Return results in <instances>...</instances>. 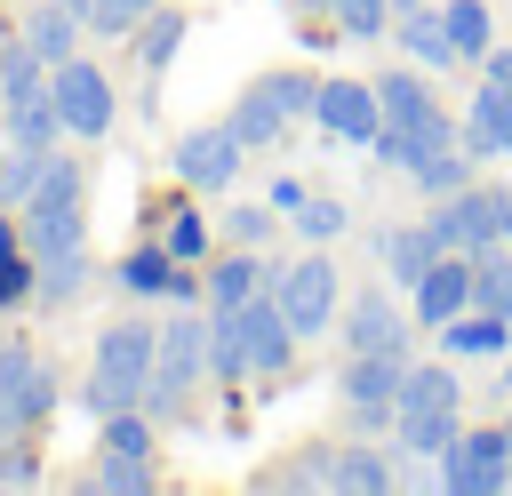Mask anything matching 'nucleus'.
<instances>
[{"label":"nucleus","mask_w":512,"mask_h":496,"mask_svg":"<svg viewBox=\"0 0 512 496\" xmlns=\"http://www.w3.org/2000/svg\"><path fill=\"white\" fill-rule=\"evenodd\" d=\"M296 328H288V312L272 304V288L264 296H248L240 312H208V376L216 384H248V376H288L296 368Z\"/></svg>","instance_id":"f257e3e1"},{"label":"nucleus","mask_w":512,"mask_h":496,"mask_svg":"<svg viewBox=\"0 0 512 496\" xmlns=\"http://www.w3.org/2000/svg\"><path fill=\"white\" fill-rule=\"evenodd\" d=\"M152 352H160V328H152V320H112V328L96 336V360H88V376H80V408H88V416L144 408Z\"/></svg>","instance_id":"f03ea898"},{"label":"nucleus","mask_w":512,"mask_h":496,"mask_svg":"<svg viewBox=\"0 0 512 496\" xmlns=\"http://www.w3.org/2000/svg\"><path fill=\"white\" fill-rule=\"evenodd\" d=\"M456 376H448V352L440 360H408V376H400V400H392V448L400 456H440L456 432H464V416H456Z\"/></svg>","instance_id":"7ed1b4c3"},{"label":"nucleus","mask_w":512,"mask_h":496,"mask_svg":"<svg viewBox=\"0 0 512 496\" xmlns=\"http://www.w3.org/2000/svg\"><path fill=\"white\" fill-rule=\"evenodd\" d=\"M80 192H88L80 160H56V152H48L32 200L16 208V232H24L32 264H40V256H64V248H88V200H80Z\"/></svg>","instance_id":"20e7f679"},{"label":"nucleus","mask_w":512,"mask_h":496,"mask_svg":"<svg viewBox=\"0 0 512 496\" xmlns=\"http://www.w3.org/2000/svg\"><path fill=\"white\" fill-rule=\"evenodd\" d=\"M200 376H208V320H200V312L160 320V352H152V384H144V416H152V424L184 416V400H192Z\"/></svg>","instance_id":"39448f33"},{"label":"nucleus","mask_w":512,"mask_h":496,"mask_svg":"<svg viewBox=\"0 0 512 496\" xmlns=\"http://www.w3.org/2000/svg\"><path fill=\"white\" fill-rule=\"evenodd\" d=\"M272 304L288 312L296 336H328L336 312H344V272H336V256H328V248H304L296 264H280V272H272Z\"/></svg>","instance_id":"423d86ee"},{"label":"nucleus","mask_w":512,"mask_h":496,"mask_svg":"<svg viewBox=\"0 0 512 496\" xmlns=\"http://www.w3.org/2000/svg\"><path fill=\"white\" fill-rule=\"evenodd\" d=\"M432 488H440V496H504V488H512L504 424H464V432L432 456Z\"/></svg>","instance_id":"0eeeda50"},{"label":"nucleus","mask_w":512,"mask_h":496,"mask_svg":"<svg viewBox=\"0 0 512 496\" xmlns=\"http://www.w3.org/2000/svg\"><path fill=\"white\" fill-rule=\"evenodd\" d=\"M424 224H432V240H440V248H456V256L496 248V240H512V184H464V192L432 200V208H424Z\"/></svg>","instance_id":"6e6552de"},{"label":"nucleus","mask_w":512,"mask_h":496,"mask_svg":"<svg viewBox=\"0 0 512 496\" xmlns=\"http://www.w3.org/2000/svg\"><path fill=\"white\" fill-rule=\"evenodd\" d=\"M48 96H56L64 136H80V144H104V136H112L120 96H112V72H104L96 56H64V64H48Z\"/></svg>","instance_id":"1a4fd4ad"},{"label":"nucleus","mask_w":512,"mask_h":496,"mask_svg":"<svg viewBox=\"0 0 512 496\" xmlns=\"http://www.w3.org/2000/svg\"><path fill=\"white\" fill-rule=\"evenodd\" d=\"M400 376H408V360H400V352H344L336 392H344V408H352V424H360V432H392Z\"/></svg>","instance_id":"9d476101"},{"label":"nucleus","mask_w":512,"mask_h":496,"mask_svg":"<svg viewBox=\"0 0 512 496\" xmlns=\"http://www.w3.org/2000/svg\"><path fill=\"white\" fill-rule=\"evenodd\" d=\"M240 160H248V144L232 128H184L168 144V168H176L184 192H232L240 184Z\"/></svg>","instance_id":"9b49d317"},{"label":"nucleus","mask_w":512,"mask_h":496,"mask_svg":"<svg viewBox=\"0 0 512 496\" xmlns=\"http://www.w3.org/2000/svg\"><path fill=\"white\" fill-rule=\"evenodd\" d=\"M336 328H344V352H400V360H408V328H416V312H400V304L384 296V280H368V288L344 296Z\"/></svg>","instance_id":"f8f14e48"},{"label":"nucleus","mask_w":512,"mask_h":496,"mask_svg":"<svg viewBox=\"0 0 512 496\" xmlns=\"http://www.w3.org/2000/svg\"><path fill=\"white\" fill-rule=\"evenodd\" d=\"M48 408H56V368L32 344H0V424L8 432H32Z\"/></svg>","instance_id":"ddd939ff"},{"label":"nucleus","mask_w":512,"mask_h":496,"mask_svg":"<svg viewBox=\"0 0 512 496\" xmlns=\"http://www.w3.org/2000/svg\"><path fill=\"white\" fill-rule=\"evenodd\" d=\"M312 128H320L328 144H376V128H384L376 80H320V96H312Z\"/></svg>","instance_id":"4468645a"},{"label":"nucleus","mask_w":512,"mask_h":496,"mask_svg":"<svg viewBox=\"0 0 512 496\" xmlns=\"http://www.w3.org/2000/svg\"><path fill=\"white\" fill-rule=\"evenodd\" d=\"M464 304H472V256L440 248V256L424 264V280L408 288V312H416V328H448Z\"/></svg>","instance_id":"2eb2a0df"},{"label":"nucleus","mask_w":512,"mask_h":496,"mask_svg":"<svg viewBox=\"0 0 512 496\" xmlns=\"http://www.w3.org/2000/svg\"><path fill=\"white\" fill-rule=\"evenodd\" d=\"M456 144H464L472 160H504V152H512V88H488V80H480V96H472L464 120H456Z\"/></svg>","instance_id":"dca6fc26"},{"label":"nucleus","mask_w":512,"mask_h":496,"mask_svg":"<svg viewBox=\"0 0 512 496\" xmlns=\"http://www.w3.org/2000/svg\"><path fill=\"white\" fill-rule=\"evenodd\" d=\"M432 256H440V240H432V224H424V216H416V224H384V232H376V264H384V280H392V288H416Z\"/></svg>","instance_id":"f3484780"},{"label":"nucleus","mask_w":512,"mask_h":496,"mask_svg":"<svg viewBox=\"0 0 512 496\" xmlns=\"http://www.w3.org/2000/svg\"><path fill=\"white\" fill-rule=\"evenodd\" d=\"M248 296H264V256H256V248H232V256H216V264L200 272V304H208V312H240Z\"/></svg>","instance_id":"a211bd4d"},{"label":"nucleus","mask_w":512,"mask_h":496,"mask_svg":"<svg viewBox=\"0 0 512 496\" xmlns=\"http://www.w3.org/2000/svg\"><path fill=\"white\" fill-rule=\"evenodd\" d=\"M328 488L336 496H392L400 488V464L384 456V448H328Z\"/></svg>","instance_id":"6ab92c4d"},{"label":"nucleus","mask_w":512,"mask_h":496,"mask_svg":"<svg viewBox=\"0 0 512 496\" xmlns=\"http://www.w3.org/2000/svg\"><path fill=\"white\" fill-rule=\"evenodd\" d=\"M440 336V352L448 360H504L512 352V320H496V312H480V304H464L448 328H432Z\"/></svg>","instance_id":"aec40b11"},{"label":"nucleus","mask_w":512,"mask_h":496,"mask_svg":"<svg viewBox=\"0 0 512 496\" xmlns=\"http://www.w3.org/2000/svg\"><path fill=\"white\" fill-rule=\"evenodd\" d=\"M392 40H400V48H408L424 72H448V64H456V48H448V24H440V8H432V0H408V8L392 16Z\"/></svg>","instance_id":"412c9836"},{"label":"nucleus","mask_w":512,"mask_h":496,"mask_svg":"<svg viewBox=\"0 0 512 496\" xmlns=\"http://www.w3.org/2000/svg\"><path fill=\"white\" fill-rule=\"evenodd\" d=\"M376 104H384V128H424V120H440V96H432V72L416 64V72H384L376 80Z\"/></svg>","instance_id":"4be33fe9"},{"label":"nucleus","mask_w":512,"mask_h":496,"mask_svg":"<svg viewBox=\"0 0 512 496\" xmlns=\"http://www.w3.org/2000/svg\"><path fill=\"white\" fill-rule=\"evenodd\" d=\"M80 32H88V24H80V8H64V0H40V8L24 16V32H16V40H24L40 64H64V56H80Z\"/></svg>","instance_id":"5701e85b"},{"label":"nucleus","mask_w":512,"mask_h":496,"mask_svg":"<svg viewBox=\"0 0 512 496\" xmlns=\"http://www.w3.org/2000/svg\"><path fill=\"white\" fill-rule=\"evenodd\" d=\"M224 128H232V136H240V144H248V152H264V144H280V136H288V128H296V120H288V112H280V96H272V88H264V80H248V88H240V104H232V120H224Z\"/></svg>","instance_id":"b1692460"},{"label":"nucleus","mask_w":512,"mask_h":496,"mask_svg":"<svg viewBox=\"0 0 512 496\" xmlns=\"http://www.w3.org/2000/svg\"><path fill=\"white\" fill-rule=\"evenodd\" d=\"M184 32H192V16H184V8H168V0H160V8H152V16L136 24V64H144V80H160V72L176 64Z\"/></svg>","instance_id":"393cba45"},{"label":"nucleus","mask_w":512,"mask_h":496,"mask_svg":"<svg viewBox=\"0 0 512 496\" xmlns=\"http://www.w3.org/2000/svg\"><path fill=\"white\" fill-rule=\"evenodd\" d=\"M176 272H184V264L168 256V240H144V248H128V256H120V272H112V280H120L128 296H168V288H176Z\"/></svg>","instance_id":"a878e982"},{"label":"nucleus","mask_w":512,"mask_h":496,"mask_svg":"<svg viewBox=\"0 0 512 496\" xmlns=\"http://www.w3.org/2000/svg\"><path fill=\"white\" fill-rule=\"evenodd\" d=\"M440 24H448L456 64H480V56L496 48V16H488V0H448V8H440Z\"/></svg>","instance_id":"bb28decb"},{"label":"nucleus","mask_w":512,"mask_h":496,"mask_svg":"<svg viewBox=\"0 0 512 496\" xmlns=\"http://www.w3.org/2000/svg\"><path fill=\"white\" fill-rule=\"evenodd\" d=\"M472 304L496 312V320H512V240L472 248Z\"/></svg>","instance_id":"cd10ccee"},{"label":"nucleus","mask_w":512,"mask_h":496,"mask_svg":"<svg viewBox=\"0 0 512 496\" xmlns=\"http://www.w3.org/2000/svg\"><path fill=\"white\" fill-rule=\"evenodd\" d=\"M32 96H48V64H40L24 40H8V48H0V112H16V104H32Z\"/></svg>","instance_id":"c85d7f7f"},{"label":"nucleus","mask_w":512,"mask_h":496,"mask_svg":"<svg viewBox=\"0 0 512 496\" xmlns=\"http://www.w3.org/2000/svg\"><path fill=\"white\" fill-rule=\"evenodd\" d=\"M472 168H480V160H472L464 144H440L432 160H416V168H408V184H416L424 200H448V192H464V184H472Z\"/></svg>","instance_id":"c756f323"},{"label":"nucleus","mask_w":512,"mask_h":496,"mask_svg":"<svg viewBox=\"0 0 512 496\" xmlns=\"http://www.w3.org/2000/svg\"><path fill=\"white\" fill-rule=\"evenodd\" d=\"M88 272H96V264H88V248L40 256V272H32V296H40V304H72V296L88 288Z\"/></svg>","instance_id":"7c9ffc66"},{"label":"nucleus","mask_w":512,"mask_h":496,"mask_svg":"<svg viewBox=\"0 0 512 496\" xmlns=\"http://www.w3.org/2000/svg\"><path fill=\"white\" fill-rule=\"evenodd\" d=\"M40 168H48V152L8 136V152H0V208H24V200H32V184H40Z\"/></svg>","instance_id":"2f4dec72"},{"label":"nucleus","mask_w":512,"mask_h":496,"mask_svg":"<svg viewBox=\"0 0 512 496\" xmlns=\"http://www.w3.org/2000/svg\"><path fill=\"white\" fill-rule=\"evenodd\" d=\"M288 224H296V232H304L312 248H328V240H344V224H352V208H344V200H328V192H304V208H296Z\"/></svg>","instance_id":"473e14b6"},{"label":"nucleus","mask_w":512,"mask_h":496,"mask_svg":"<svg viewBox=\"0 0 512 496\" xmlns=\"http://www.w3.org/2000/svg\"><path fill=\"white\" fill-rule=\"evenodd\" d=\"M328 24L344 40H384L392 32V0H328Z\"/></svg>","instance_id":"72a5a7b5"},{"label":"nucleus","mask_w":512,"mask_h":496,"mask_svg":"<svg viewBox=\"0 0 512 496\" xmlns=\"http://www.w3.org/2000/svg\"><path fill=\"white\" fill-rule=\"evenodd\" d=\"M152 8H160V0H88V8H80V24H88L96 40H128Z\"/></svg>","instance_id":"f704fd0d"},{"label":"nucleus","mask_w":512,"mask_h":496,"mask_svg":"<svg viewBox=\"0 0 512 496\" xmlns=\"http://www.w3.org/2000/svg\"><path fill=\"white\" fill-rule=\"evenodd\" d=\"M272 232H280V208H272V200H240V208H224V240H232V248H264Z\"/></svg>","instance_id":"c9c22d12"},{"label":"nucleus","mask_w":512,"mask_h":496,"mask_svg":"<svg viewBox=\"0 0 512 496\" xmlns=\"http://www.w3.org/2000/svg\"><path fill=\"white\" fill-rule=\"evenodd\" d=\"M160 240H168V256H176V264H200V256H208V216H200V208H168Z\"/></svg>","instance_id":"e433bc0d"},{"label":"nucleus","mask_w":512,"mask_h":496,"mask_svg":"<svg viewBox=\"0 0 512 496\" xmlns=\"http://www.w3.org/2000/svg\"><path fill=\"white\" fill-rule=\"evenodd\" d=\"M88 488H104V496H144V488H152V456H104V464L88 472Z\"/></svg>","instance_id":"4c0bfd02"},{"label":"nucleus","mask_w":512,"mask_h":496,"mask_svg":"<svg viewBox=\"0 0 512 496\" xmlns=\"http://www.w3.org/2000/svg\"><path fill=\"white\" fill-rule=\"evenodd\" d=\"M104 456H152V416L112 408V416H104Z\"/></svg>","instance_id":"58836bf2"},{"label":"nucleus","mask_w":512,"mask_h":496,"mask_svg":"<svg viewBox=\"0 0 512 496\" xmlns=\"http://www.w3.org/2000/svg\"><path fill=\"white\" fill-rule=\"evenodd\" d=\"M256 80L280 96V112H288V120H312V96H320V80H312V72H256Z\"/></svg>","instance_id":"ea45409f"},{"label":"nucleus","mask_w":512,"mask_h":496,"mask_svg":"<svg viewBox=\"0 0 512 496\" xmlns=\"http://www.w3.org/2000/svg\"><path fill=\"white\" fill-rule=\"evenodd\" d=\"M304 192H312V184H296V176H272V184H264V200H272L280 216H296V208H304Z\"/></svg>","instance_id":"a19ab883"},{"label":"nucleus","mask_w":512,"mask_h":496,"mask_svg":"<svg viewBox=\"0 0 512 496\" xmlns=\"http://www.w3.org/2000/svg\"><path fill=\"white\" fill-rule=\"evenodd\" d=\"M480 80H488V88H512V48H488V56H480Z\"/></svg>","instance_id":"79ce46f5"},{"label":"nucleus","mask_w":512,"mask_h":496,"mask_svg":"<svg viewBox=\"0 0 512 496\" xmlns=\"http://www.w3.org/2000/svg\"><path fill=\"white\" fill-rule=\"evenodd\" d=\"M16 440H24V432H8V424H0V464H8V456H16Z\"/></svg>","instance_id":"37998d69"},{"label":"nucleus","mask_w":512,"mask_h":496,"mask_svg":"<svg viewBox=\"0 0 512 496\" xmlns=\"http://www.w3.org/2000/svg\"><path fill=\"white\" fill-rule=\"evenodd\" d=\"M504 448H512V424H504Z\"/></svg>","instance_id":"c03bdc74"},{"label":"nucleus","mask_w":512,"mask_h":496,"mask_svg":"<svg viewBox=\"0 0 512 496\" xmlns=\"http://www.w3.org/2000/svg\"><path fill=\"white\" fill-rule=\"evenodd\" d=\"M64 8H88V0H64Z\"/></svg>","instance_id":"a18cd8bd"}]
</instances>
